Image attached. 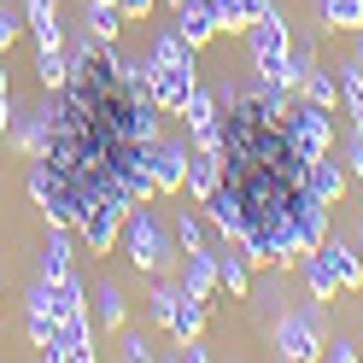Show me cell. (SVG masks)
<instances>
[{
  "instance_id": "6da1fadb",
  "label": "cell",
  "mask_w": 363,
  "mask_h": 363,
  "mask_svg": "<svg viewBox=\"0 0 363 363\" xmlns=\"http://www.w3.org/2000/svg\"><path fill=\"white\" fill-rule=\"evenodd\" d=\"M141 77H147L152 106L164 111V118H182L188 94L199 88V77H194V48H188V41H182L176 30H164V35L152 41V53L141 59Z\"/></svg>"
},
{
  "instance_id": "7a4b0ae2",
  "label": "cell",
  "mask_w": 363,
  "mask_h": 363,
  "mask_svg": "<svg viewBox=\"0 0 363 363\" xmlns=\"http://www.w3.org/2000/svg\"><path fill=\"white\" fill-rule=\"evenodd\" d=\"M118 246L129 252V264L141 269V276H158V269H170V240H164V229L152 223L147 206H129V211H123V235H118Z\"/></svg>"
},
{
  "instance_id": "3957f363",
  "label": "cell",
  "mask_w": 363,
  "mask_h": 363,
  "mask_svg": "<svg viewBox=\"0 0 363 363\" xmlns=\"http://www.w3.org/2000/svg\"><path fill=\"white\" fill-rule=\"evenodd\" d=\"M252 35V65H258V77L264 82H287V59H293V35H287V18L276 12V6H264L258 12V24L246 30Z\"/></svg>"
},
{
  "instance_id": "277c9868",
  "label": "cell",
  "mask_w": 363,
  "mask_h": 363,
  "mask_svg": "<svg viewBox=\"0 0 363 363\" xmlns=\"http://www.w3.org/2000/svg\"><path fill=\"white\" fill-rule=\"evenodd\" d=\"M287 141H293V152H299L305 164H316V158L334 147V118H328V106H311V100L287 106Z\"/></svg>"
},
{
  "instance_id": "5b68a950",
  "label": "cell",
  "mask_w": 363,
  "mask_h": 363,
  "mask_svg": "<svg viewBox=\"0 0 363 363\" xmlns=\"http://www.w3.org/2000/svg\"><path fill=\"white\" fill-rule=\"evenodd\" d=\"M123 211H129V199H94V206L82 211L77 235L94 246V258H106L111 246H118V235H123Z\"/></svg>"
},
{
  "instance_id": "8992f818",
  "label": "cell",
  "mask_w": 363,
  "mask_h": 363,
  "mask_svg": "<svg viewBox=\"0 0 363 363\" xmlns=\"http://www.w3.org/2000/svg\"><path fill=\"white\" fill-rule=\"evenodd\" d=\"M147 176L158 194H176L182 182H188V141H147Z\"/></svg>"
},
{
  "instance_id": "52a82bcc",
  "label": "cell",
  "mask_w": 363,
  "mask_h": 363,
  "mask_svg": "<svg viewBox=\"0 0 363 363\" xmlns=\"http://www.w3.org/2000/svg\"><path fill=\"white\" fill-rule=\"evenodd\" d=\"M48 357L53 363H88V357H94V328H88V316H59Z\"/></svg>"
},
{
  "instance_id": "ba28073f",
  "label": "cell",
  "mask_w": 363,
  "mask_h": 363,
  "mask_svg": "<svg viewBox=\"0 0 363 363\" xmlns=\"http://www.w3.org/2000/svg\"><path fill=\"white\" fill-rule=\"evenodd\" d=\"M276 352L287 363H311V357H323V334H316L305 316H281L276 323Z\"/></svg>"
},
{
  "instance_id": "9c48e42d",
  "label": "cell",
  "mask_w": 363,
  "mask_h": 363,
  "mask_svg": "<svg viewBox=\"0 0 363 363\" xmlns=\"http://www.w3.org/2000/svg\"><path fill=\"white\" fill-rule=\"evenodd\" d=\"M170 30H176V35H182V41H188V48L199 53V48H206V41L217 35V0H182Z\"/></svg>"
},
{
  "instance_id": "30bf717a",
  "label": "cell",
  "mask_w": 363,
  "mask_h": 363,
  "mask_svg": "<svg viewBox=\"0 0 363 363\" xmlns=\"http://www.w3.org/2000/svg\"><path fill=\"white\" fill-rule=\"evenodd\" d=\"M206 316H211V299H199V293H188V287H182L176 293V311H170V334H176V346H182V340H199V334H206Z\"/></svg>"
},
{
  "instance_id": "8fae6325",
  "label": "cell",
  "mask_w": 363,
  "mask_h": 363,
  "mask_svg": "<svg viewBox=\"0 0 363 363\" xmlns=\"http://www.w3.org/2000/svg\"><path fill=\"white\" fill-rule=\"evenodd\" d=\"M12 141H18V152H24V158H41V152H48V141H53V106L24 111V123L12 129Z\"/></svg>"
},
{
  "instance_id": "7c38bea8",
  "label": "cell",
  "mask_w": 363,
  "mask_h": 363,
  "mask_svg": "<svg viewBox=\"0 0 363 363\" xmlns=\"http://www.w3.org/2000/svg\"><path fill=\"white\" fill-rule=\"evenodd\" d=\"M48 305H53V323L59 316H88V293H82V281L71 276V269L48 281Z\"/></svg>"
},
{
  "instance_id": "4fadbf2b",
  "label": "cell",
  "mask_w": 363,
  "mask_h": 363,
  "mask_svg": "<svg viewBox=\"0 0 363 363\" xmlns=\"http://www.w3.org/2000/svg\"><path fill=\"white\" fill-rule=\"evenodd\" d=\"M182 287H188V293H199V299H211V293H217V252H211V246H194V252H188Z\"/></svg>"
},
{
  "instance_id": "5bb4252c",
  "label": "cell",
  "mask_w": 363,
  "mask_h": 363,
  "mask_svg": "<svg viewBox=\"0 0 363 363\" xmlns=\"http://www.w3.org/2000/svg\"><path fill=\"white\" fill-rule=\"evenodd\" d=\"M199 206H206V217H211V229H217L223 240H240V211H235V194L223 188V182H217V188H211L206 199H199Z\"/></svg>"
},
{
  "instance_id": "9a60e30c",
  "label": "cell",
  "mask_w": 363,
  "mask_h": 363,
  "mask_svg": "<svg viewBox=\"0 0 363 363\" xmlns=\"http://www.w3.org/2000/svg\"><path fill=\"white\" fill-rule=\"evenodd\" d=\"M82 24H88V35H94V41L118 48V35H123V24H129V18L118 12V0H88V18H82Z\"/></svg>"
},
{
  "instance_id": "2e32d148",
  "label": "cell",
  "mask_w": 363,
  "mask_h": 363,
  "mask_svg": "<svg viewBox=\"0 0 363 363\" xmlns=\"http://www.w3.org/2000/svg\"><path fill=\"white\" fill-rule=\"evenodd\" d=\"M217 287H229L235 299H246L252 293V264H246V252L229 240V252H217Z\"/></svg>"
},
{
  "instance_id": "e0dca14e",
  "label": "cell",
  "mask_w": 363,
  "mask_h": 363,
  "mask_svg": "<svg viewBox=\"0 0 363 363\" xmlns=\"http://www.w3.org/2000/svg\"><path fill=\"white\" fill-rule=\"evenodd\" d=\"M323 258H328V269H334V281H340V293H352V287H363V258L352 252V246H340V240H323Z\"/></svg>"
},
{
  "instance_id": "ac0fdd59",
  "label": "cell",
  "mask_w": 363,
  "mask_h": 363,
  "mask_svg": "<svg viewBox=\"0 0 363 363\" xmlns=\"http://www.w3.org/2000/svg\"><path fill=\"white\" fill-rule=\"evenodd\" d=\"M269 6V0H217V30H229V35H246L258 24V12Z\"/></svg>"
},
{
  "instance_id": "d6986e66",
  "label": "cell",
  "mask_w": 363,
  "mask_h": 363,
  "mask_svg": "<svg viewBox=\"0 0 363 363\" xmlns=\"http://www.w3.org/2000/svg\"><path fill=\"white\" fill-rule=\"evenodd\" d=\"M71 269V229H59V223H48V246H41V281H53Z\"/></svg>"
},
{
  "instance_id": "ffe728a7",
  "label": "cell",
  "mask_w": 363,
  "mask_h": 363,
  "mask_svg": "<svg viewBox=\"0 0 363 363\" xmlns=\"http://www.w3.org/2000/svg\"><path fill=\"white\" fill-rule=\"evenodd\" d=\"M299 269H305V287H311V299H334L340 293V281H334V269H328V258H323V246H316V252H305L299 258Z\"/></svg>"
},
{
  "instance_id": "44dd1931",
  "label": "cell",
  "mask_w": 363,
  "mask_h": 363,
  "mask_svg": "<svg viewBox=\"0 0 363 363\" xmlns=\"http://www.w3.org/2000/svg\"><path fill=\"white\" fill-rule=\"evenodd\" d=\"M123 311H129V305H123V293L111 287V281H100V287H94V328L118 334V328H123Z\"/></svg>"
},
{
  "instance_id": "7402d4cb",
  "label": "cell",
  "mask_w": 363,
  "mask_h": 363,
  "mask_svg": "<svg viewBox=\"0 0 363 363\" xmlns=\"http://www.w3.org/2000/svg\"><path fill=\"white\" fill-rule=\"evenodd\" d=\"M340 106L352 111V129H363V65L352 59V65H340Z\"/></svg>"
},
{
  "instance_id": "603a6c76",
  "label": "cell",
  "mask_w": 363,
  "mask_h": 363,
  "mask_svg": "<svg viewBox=\"0 0 363 363\" xmlns=\"http://www.w3.org/2000/svg\"><path fill=\"white\" fill-rule=\"evenodd\" d=\"M182 188H188L194 199H206L211 188H217V152H188V182H182Z\"/></svg>"
},
{
  "instance_id": "cb8c5ba5",
  "label": "cell",
  "mask_w": 363,
  "mask_h": 363,
  "mask_svg": "<svg viewBox=\"0 0 363 363\" xmlns=\"http://www.w3.org/2000/svg\"><path fill=\"white\" fill-rule=\"evenodd\" d=\"M316 24L323 30H357L363 24V0H323V6H316Z\"/></svg>"
},
{
  "instance_id": "d4e9b609",
  "label": "cell",
  "mask_w": 363,
  "mask_h": 363,
  "mask_svg": "<svg viewBox=\"0 0 363 363\" xmlns=\"http://www.w3.org/2000/svg\"><path fill=\"white\" fill-rule=\"evenodd\" d=\"M299 100H311V106H340V77H328V71H316V65H311V71H305V82H299Z\"/></svg>"
},
{
  "instance_id": "484cf974",
  "label": "cell",
  "mask_w": 363,
  "mask_h": 363,
  "mask_svg": "<svg viewBox=\"0 0 363 363\" xmlns=\"http://www.w3.org/2000/svg\"><path fill=\"white\" fill-rule=\"evenodd\" d=\"M311 188H316V194H323L328 206H334V199L346 194V164H334V158L323 152V158H316V164H311Z\"/></svg>"
},
{
  "instance_id": "4316f807",
  "label": "cell",
  "mask_w": 363,
  "mask_h": 363,
  "mask_svg": "<svg viewBox=\"0 0 363 363\" xmlns=\"http://www.w3.org/2000/svg\"><path fill=\"white\" fill-rule=\"evenodd\" d=\"M176 293H182V281H158V287H152V299H147L152 323H170V311H176Z\"/></svg>"
},
{
  "instance_id": "83f0119b",
  "label": "cell",
  "mask_w": 363,
  "mask_h": 363,
  "mask_svg": "<svg viewBox=\"0 0 363 363\" xmlns=\"http://www.w3.org/2000/svg\"><path fill=\"white\" fill-rule=\"evenodd\" d=\"M176 240L188 246V252H194V246H206V223H199L194 211H176Z\"/></svg>"
},
{
  "instance_id": "f1b7e54d",
  "label": "cell",
  "mask_w": 363,
  "mask_h": 363,
  "mask_svg": "<svg viewBox=\"0 0 363 363\" xmlns=\"http://www.w3.org/2000/svg\"><path fill=\"white\" fill-rule=\"evenodd\" d=\"M18 30H24V18H18V6H6V0H0V53H6L12 41H18Z\"/></svg>"
},
{
  "instance_id": "f546056e",
  "label": "cell",
  "mask_w": 363,
  "mask_h": 363,
  "mask_svg": "<svg viewBox=\"0 0 363 363\" xmlns=\"http://www.w3.org/2000/svg\"><path fill=\"white\" fill-rule=\"evenodd\" d=\"M118 357H123V363H147V357H152V346H147L141 334H123V346H118Z\"/></svg>"
},
{
  "instance_id": "4dcf8cb0",
  "label": "cell",
  "mask_w": 363,
  "mask_h": 363,
  "mask_svg": "<svg viewBox=\"0 0 363 363\" xmlns=\"http://www.w3.org/2000/svg\"><path fill=\"white\" fill-rule=\"evenodd\" d=\"M346 176H363V129H352L346 141Z\"/></svg>"
},
{
  "instance_id": "1f68e13d",
  "label": "cell",
  "mask_w": 363,
  "mask_h": 363,
  "mask_svg": "<svg viewBox=\"0 0 363 363\" xmlns=\"http://www.w3.org/2000/svg\"><path fill=\"white\" fill-rule=\"evenodd\" d=\"M323 357H334V363H357L363 346H352V340H328V352H323Z\"/></svg>"
},
{
  "instance_id": "d6a6232c",
  "label": "cell",
  "mask_w": 363,
  "mask_h": 363,
  "mask_svg": "<svg viewBox=\"0 0 363 363\" xmlns=\"http://www.w3.org/2000/svg\"><path fill=\"white\" fill-rule=\"evenodd\" d=\"M152 6H158V0H118V12H123V18H129V24H135V18H147V12H152Z\"/></svg>"
},
{
  "instance_id": "836d02e7",
  "label": "cell",
  "mask_w": 363,
  "mask_h": 363,
  "mask_svg": "<svg viewBox=\"0 0 363 363\" xmlns=\"http://www.w3.org/2000/svg\"><path fill=\"white\" fill-rule=\"evenodd\" d=\"M12 129V88H0V135Z\"/></svg>"
},
{
  "instance_id": "e575fe53",
  "label": "cell",
  "mask_w": 363,
  "mask_h": 363,
  "mask_svg": "<svg viewBox=\"0 0 363 363\" xmlns=\"http://www.w3.org/2000/svg\"><path fill=\"white\" fill-rule=\"evenodd\" d=\"M182 357H188V363H206L211 352H206V346H199V340H182Z\"/></svg>"
},
{
  "instance_id": "d590c367",
  "label": "cell",
  "mask_w": 363,
  "mask_h": 363,
  "mask_svg": "<svg viewBox=\"0 0 363 363\" xmlns=\"http://www.w3.org/2000/svg\"><path fill=\"white\" fill-rule=\"evenodd\" d=\"M357 65H363V24H357Z\"/></svg>"
},
{
  "instance_id": "8d00e7d4",
  "label": "cell",
  "mask_w": 363,
  "mask_h": 363,
  "mask_svg": "<svg viewBox=\"0 0 363 363\" xmlns=\"http://www.w3.org/2000/svg\"><path fill=\"white\" fill-rule=\"evenodd\" d=\"M0 88H6V65H0Z\"/></svg>"
},
{
  "instance_id": "74e56055",
  "label": "cell",
  "mask_w": 363,
  "mask_h": 363,
  "mask_svg": "<svg viewBox=\"0 0 363 363\" xmlns=\"http://www.w3.org/2000/svg\"><path fill=\"white\" fill-rule=\"evenodd\" d=\"M176 6H182V0H170V12H176Z\"/></svg>"
}]
</instances>
